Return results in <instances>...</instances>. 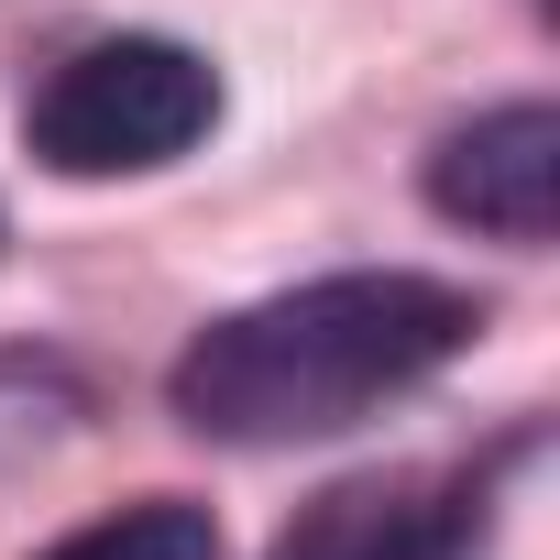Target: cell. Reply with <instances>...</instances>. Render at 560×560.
<instances>
[{"instance_id": "6da1fadb", "label": "cell", "mask_w": 560, "mask_h": 560, "mask_svg": "<svg viewBox=\"0 0 560 560\" xmlns=\"http://www.w3.org/2000/svg\"><path fill=\"white\" fill-rule=\"evenodd\" d=\"M483 330V298L451 287V275H319V287H287L264 308H231L209 319L176 374H165V407L198 429V440H231V451H287V440H330L352 418H374L385 396L429 385L451 352H472Z\"/></svg>"}, {"instance_id": "277c9868", "label": "cell", "mask_w": 560, "mask_h": 560, "mask_svg": "<svg viewBox=\"0 0 560 560\" xmlns=\"http://www.w3.org/2000/svg\"><path fill=\"white\" fill-rule=\"evenodd\" d=\"M429 209L462 220V231H494V242H549V220H560V110L516 100V110L462 121L429 154Z\"/></svg>"}, {"instance_id": "7a4b0ae2", "label": "cell", "mask_w": 560, "mask_h": 560, "mask_svg": "<svg viewBox=\"0 0 560 560\" xmlns=\"http://www.w3.org/2000/svg\"><path fill=\"white\" fill-rule=\"evenodd\" d=\"M209 121H220L209 56H187L165 34H110L45 78L23 143L56 176H143V165H176L187 143H209Z\"/></svg>"}, {"instance_id": "5b68a950", "label": "cell", "mask_w": 560, "mask_h": 560, "mask_svg": "<svg viewBox=\"0 0 560 560\" xmlns=\"http://www.w3.org/2000/svg\"><path fill=\"white\" fill-rule=\"evenodd\" d=\"M45 560H220V527H209V505H187V494H143V505H121V516L56 538Z\"/></svg>"}, {"instance_id": "3957f363", "label": "cell", "mask_w": 560, "mask_h": 560, "mask_svg": "<svg viewBox=\"0 0 560 560\" xmlns=\"http://www.w3.org/2000/svg\"><path fill=\"white\" fill-rule=\"evenodd\" d=\"M483 505V472H363L275 538V560H472Z\"/></svg>"}]
</instances>
